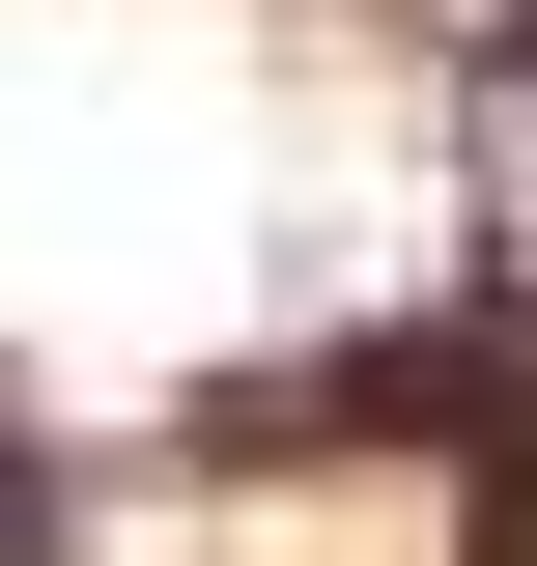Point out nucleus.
Segmentation results:
<instances>
[{
	"label": "nucleus",
	"instance_id": "f257e3e1",
	"mask_svg": "<svg viewBox=\"0 0 537 566\" xmlns=\"http://www.w3.org/2000/svg\"><path fill=\"white\" fill-rule=\"evenodd\" d=\"M0 566H57V453H29V424H0Z\"/></svg>",
	"mask_w": 537,
	"mask_h": 566
}]
</instances>
